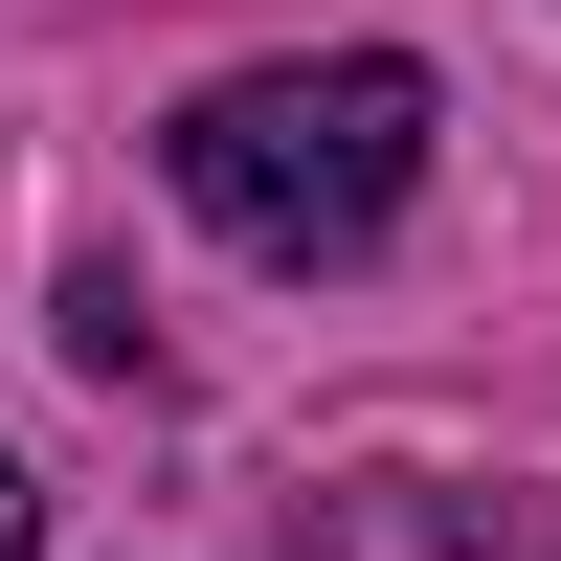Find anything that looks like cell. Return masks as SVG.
<instances>
[{
  "mask_svg": "<svg viewBox=\"0 0 561 561\" xmlns=\"http://www.w3.org/2000/svg\"><path fill=\"white\" fill-rule=\"evenodd\" d=\"M427 68L404 45H293V68H225V90H180V135H158V180L225 225L248 270H359L404 225V180H427Z\"/></svg>",
  "mask_w": 561,
  "mask_h": 561,
  "instance_id": "1",
  "label": "cell"
},
{
  "mask_svg": "<svg viewBox=\"0 0 561 561\" xmlns=\"http://www.w3.org/2000/svg\"><path fill=\"white\" fill-rule=\"evenodd\" d=\"M293 561H561V494L517 472H359V494H314Z\"/></svg>",
  "mask_w": 561,
  "mask_h": 561,
  "instance_id": "2",
  "label": "cell"
},
{
  "mask_svg": "<svg viewBox=\"0 0 561 561\" xmlns=\"http://www.w3.org/2000/svg\"><path fill=\"white\" fill-rule=\"evenodd\" d=\"M68 359H90V382H158V337H135V293H113V270H68Z\"/></svg>",
  "mask_w": 561,
  "mask_h": 561,
  "instance_id": "3",
  "label": "cell"
},
{
  "mask_svg": "<svg viewBox=\"0 0 561 561\" xmlns=\"http://www.w3.org/2000/svg\"><path fill=\"white\" fill-rule=\"evenodd\" d=\"M0 561H45V472H23V449H0Z\"/></svg>",
  "mask_w": 561,
  "mask_h": 561,
  "instance_id": "4",
  "label": "cell"
}]
</instances>
